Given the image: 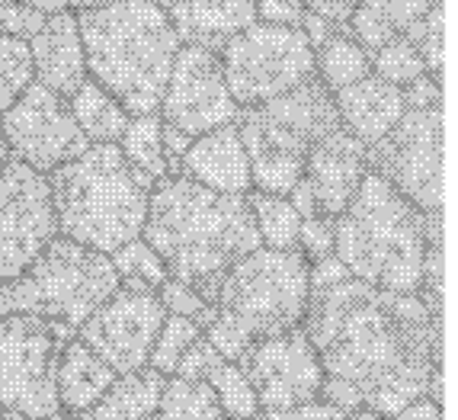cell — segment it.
<instances>
[{
  "label": "cell",
  "instance_id": "cell-47",
  "mask_svg": "<svg viewBox=\"0 0 458 420\" xmlns=\"http://www.w3.org/2000/svg\"><path fill=\"white\" fill-rule=\"evenodd\" d=\"M344 420H391V417H385V414H375V411H369V407H360V411H350Z\"/></svg>",
  "mask_w": 458,
  "mask_h": 420
},
{
  "label": "cell",
  "instance_id": "cell-20",
  "mask_svg": "<svg viewBox=\"0 0 458 420\" xmlns=\"http://www.w3.org/2000/svg\"><path fill=\"white\" fill-rule=\"evenodd\" d=\"M334 107L336 116H340V125L352 138H360L366 148L388 135L401 123V116L407 113L401 87L388 84V81L375 74L362 77V81L344 87V90H336Z\"/></svg>",
  "mask_w": 458,
  "mask_h": 420
},
{
  "label": "cell",
  "instance_id": "cell-27",
  "mask_svg": "<svg viewBox=\"0 0 458 420\" xmlns=\"http://www.w3.org/2000/svg\"><path fill=\"white\" fill-rule=\"evenodd\" d=\"M161 132H164L161 116H131L123 138H119V151H123V158L138 170V174H145L151 184H161L164 176H170L167 161H164Z\"/></svg>",
  "mask_w": 458,
  "mask_h": 420
},
{
  "label": "cell",
  "instance_id": "cell-15",
  "mask_svg": "<svg viewBox=\"0 0 458 420\" xmlns=\"http://www.w3.org/2000/svg\"><path fill=\"white\" fill-rule=\"evenodd\" d=\"M237 103L225 84L218 55L196 46H180L161 97V123L199 138L206 132L231 125L237 119Z\"/></svg>",
  "mask_w": 458,
  "mask_h": 420
},
{
  "label": "cell",
  "instance_id": "cell-48",
  "mask_svg": "<svg viewBox=\"0 0 458 420\" xmlns=\"http://www.w3.org/2000/svg\"><path fill=\"white\" fill-rule=\"evenodd\" d=\"M103 4H113V0H68V10H90V7H103Z\"/></svg>",
  "mask_w": 458,
  "mask_h": 420
},
{
  "label": "cell",
  "instance_id": "cell-17",
  "mask_svg": "<svg viewBox=\"0 0 458 420\" xmlns=\"http://www.w3.org/2000/svg\"><path fill=\"white\" fill-rule=\"evenodd\" d=\"M26 46H30L32 58V81H38L52 93L68 99L87 81L81 30H77V16L71 10L48 13L46 23L38 26V32Z\"/></svg>",
  "mask_w": 458,
  "mask_h": 420
},
{
  "label": "cell",
  "instance_id": "cell-40",
  "mask_svg": "<svg viewBox=\"0 0 458 420\" xmlns=\"http://www.w3.org/2000/svg\"><path fill=\"white\" fill-rule=\"evenodd\" d=\"M346 411L327 405V401H308V405L289 407V411H260L253 420H344Z\"/></svg>",
  "mask_w": 458,
  "mask_h": 420
},
{
  "label": "cell",
  "instance_id": "cell-50",
  "mask_svg": "<svg viewBox=\"0 0 458 420\" xmlns=\"http://www.w3.org/2000/svg\"><path fill=\"white\" fill-rule=\"evenodd\" d=\"M0 420H30V417H23L20 411H10V407H0Z\"/></svg>",
  "mask_w": 458,
  "mask_h": 420
},
{
  "label": "cell",
  "instance_id": "cell-53",
  "mask_svg": "<svg viewBox=\"0 0 458 420\" xmlns=\"http://www.w3.org/2000/svg\"><path fill=\"white\" fill-rule=\"evenodd\" d=\"M0 286H4V283H0Z\"/></svg>",
  "mask_w": 458,
  "mask_h": 420
},
{
  "label": "cell",
  "instance_id": "cell-32",
  "mask_svg": "<svg viewBox=\"0 0 458 420\" xmlns=\"http://www.w3.org/2000/svg\"><path fill=\"white\" fill-rule=\"evenodd\" d=\"M404 36L417 46L423 64H427V74L443 84L445 39H449V10H445V0H436V7L423 16L420 23H413Z\"/></svg>",
  "mask_w": 458,
  "mask_h": 420
},
{
  "label": "cell",
  "instance_id": "cell-49",
  "mask_svg": "<svg viewBox=\"0 0 458 420\" xmlns=\"http://www.w3.org/2000/svg\"><path fill=\"white\" fill-rule=\"evenodd\" d=\"M38 420H84V414H68V411H55L48 417H38Z\"/></svg>",
  "mask_w": 458,
  "mask_h": 420
},
{
  "label": "cell",
  "instance_id": "cell-28",
  "mask_svg": "<svg viewBox=\"0 0 458 420\" xmlns=\"http://www.w3.org/2000/svg\"><path fill=\"white\" fill-rule=\"evenodd\" d=\"M151 420H225V414L206 382H186L170 375Z\"/></svg>",
  "mask_w": 458,
  "mask_h": 420
},
{
  "label": "cell",
  "instance_id": "cell-41",
  "mask_svg": "<svg viewBox=\"0 0 458 420\" xmlns=\"http://www.w3.org/2000/svg\"><path fill=\"white\" fill-rule=\"evenodd\" d=\"M404 107L407 109H423V107H436V103H443V84L433 81L429 74L417 77L413 84H407L404 90Z\"/></svg>",
  "mask_w": 458,
  "mask_h": 420
},
{
  "label": "cell",
  "instance_id": "cell-51",
  "mask_svg": "<svg viewBox=\"0 0 458 420\" xmlns=\"http://www.w3.org/2000/svg\"><path fill=\"white\" fill-rule=\"evenodd\" d=\"M10 158V148H7V138H4V129H0V164Z\"/></svg>",
  "mask_w": 458,
  "mask_h": 420
},
{
  "label": "cell",
  "instance_id": "cell-30",
  "mask_svg": "<svg viewBox=\"0 0 458 420\" xmlns=\"http://www.w3.org/2000/svg\"><path fill=\"white\" fill-rule=\"evenodd\" d=\"M206 385L215 391L218 398V407L228 420H253L260 414V405H257V395H253L247 375L241 373L237 363H228V359H218V366L208 373Z\"/></svg>",
  "mask_w": 458,
  "mask_h": 420
},
{
  "label": "cell",
  "instance_id": "cell-4",
  "mask_svg": "<svg viewBox=\"0 0 458 420\" xmlns=\"http://www.w3.org/2000/svg\"><path fill=\"white\" fill-rule=\"evenodd\" d=\"M58 235L97 253L141 237L154 184L123 158L119 145H87L48 174Z\"/></svg>",
  "mask_w": 458,
  "mask_h": 420
},
{
  "label": "cell",
  "instance_id": "cell-54",
  "mask_svg": "<svg viewBox=\"0 0 458 420\" xmlns=\"http://www.w3.org/2000/svg\"><path fill=\"white\" fill-rule=\"evenodd\" d=\"M225 420H228V417H225Z\"/></svg>",
  "mask_w": 458,
  "mask_h": 420
},
{
  "label": "cell",
  "instance_id": "cell-31",
  "mask_svg": "<svg viewBox=\"0 0 458 420\" xmlns=\"http://www.w3.org/2000/svg\"><path fill=\"white\" fill-rule=\"evenodd\" d=\"M199 337H202V328H199L196 321L180 318V314H167L161 330H157V340H154V347H151V356H148V369H154V373H161L164 379H170V375L176 373V366H180L183 353L196 344Z\"/></svg>",
  "mask_w": 458,
  "mask_h": 420
},
{
  "label": "cell",
  "instance_id": "cell-37",
  "mask_svg": "<svg viewBox=\"0 0 458 420\" xmlns=\"http://www.w3.org/2000/svg\"><path fill=\"white\" fill-rule=\"evenodd\" d=\"M46 23V16L32 7H23L20 0H0V39H23L30 42Z\"/></svg>",
  "mask_w": 458,
  "mask_h": 420
},
{
  "label": "cell",
  "instance_id": "cell-12",
  "mask_svg": "<svg viewBox=\"0 0 458 420\" xmlns=\"http://www.w3.org/2000/svg\"><path fill=\"white\" fill-rule=\"evenodd\" d=\"M0 129L7 138L10 158L46 176L87 148V138L77 129L68 99L38 81H32L16 97L7 113H0Z\"/></svg>",
  "mask_w": 458,
  "mask_h": 420
},
{
  "label": "cell",
  "instance_id": "cell-9",
  "mask_svg": "<svg viewBox=\"0 0 458 420\" xmlns=\"http://www.w3.org/2000/svg\"><path fill=\"white\" fill-rule=\"evenodd\" d=\"M225 84L241 109L283 97L314 77V48L301 30L253 23L218 52Z\"/></svg>",
  "mask_w": 458,
  "mask_h": 420
},
{
  "label": "cell",
  "instance_id": "cell-5",
  "mask_svg": "<svg viewBox=\"0 0 458 420\" xmlns=\"http://www.w3.org/2000/svg\"><path fill=\"white\" fill-rule=\"evenodd\" d=\"M334 257L360 283L417 296L427 257V215L369 170L352 202L334 219Z\"/></svg>",
  "mask_w": 458,
  "mask_h": 420
},
{
  "label": "cell",
  "instance_id": "cell-35",
  "mask_svg": "<svg viewBox=\"0 0 458 420\" xmlns=\"http://www.w3.org/2000/svg\"><path fill=\"white\" fill-rule=\"evenodd\" d=\"M157 298H161V305L167 314H180V318H190L196 321L199 328L206 330L215 318V305H208L206 298L199 296L192 286L180 283V279H167V283L157 289Z\"/></svg>",
  "mask_w": 458,
  "mask_h": 420
},
{
  "label": "cell",
  "instance_id": "cell-1",
  "mask_svg": "<svg viewBox=\"0 0 458 420\" xmlns=\"http://www.w3.org/2000/svg\"><path fill=\"white\" fill-rule=\"evenodd\" d=\"M301 330L324 369L321 401L394 417L417 398L443 405V308L360 279L311 292Z\"/></svg>",
  "mask_w": 458,
  "mask_h": 420
},
{
  "label": "cell",
  "instance_id": "cell-19",
  "mask_svg": "<svg viewBox=\"0 0 458 420\" xmlns=\"http://www.w3.org/2000/svg\"><path fill=\"white\" fill-rule=\"evenodd\" d=\"M180 46H196L206 52H222L231 39L257 23L253 0H180L167 10Z\"/></svg>",
  "mask_w": 458,
  "mask_h": 420
},
{
  "label": "cell",
  "instance_id": "cell-22",
  "mask_svg": "<svg viewBox=\"0 0 458 420\" xmlns=\"http://www.w3.org/2000/svg\"><path fill=\"white\" fill-rule=\"evenodd\" d=\"M433 7L436 0H360L346 30L366 52H378L385 42L420 23Z\"/></svg>",
  "mask_w": 458,
  "mask_h": 420
},
{
  "label": "cell",
  "instance_id": "cell-36",
  "mask_svg": "<svg viewBox=\"0 0 458 420\" xmlns=\"http://www.w3.org/2000/svg\"><path fill=\"white\" fill-rule=\"evenodd\" d=\"M308 263H318L324 257H334V219L314 215V219H301L298 228V247H295Z\"/></svg>",
  "mask_w": 458,
  "mask_h": 420
},
{
  "label": "cell",
  "instance_id": "cell-34",
  "mask_svg": "<svg viewBox=\"0 0 458 420\" xmlns=\"http://www.w3.org/2000/svg\"><path fill=\"white\" fill-rule=\"evenodd\" d=\"M32 84V58L23 39H0V113Z\"/></svg>",
  "mask_w": 458,
  "mask_h": 420
},
{
  "label": "cell",
  "instance_id": "cell-52",
  "mask_svg": "<svg viewBox=\"0 0 458 420\" xmlns=\"http://www.w3.org/2000/svg\"><path fill=\"white\" fill-rule=\"evenodd\" d=\"M151 4H154V7H161L164 13H167L170 7H176V4H180V0H151Z\"/></svg>",
  "mask_w": 458,
  "mask_h": 420
},
{
  "label": "cell",
  "instance_id": "cell-26",
  "mask_svg": "<svg viewBox=\"0 0 458 420\" xmlns=\"http://www.w3.org/2000/svg\"><path fill=\"white\" fill-rule=\"evenodd\" d=\"M247 206H250L253 225H257V235H260V247H269V251H295L301 215L292 209L289 199L250 190L247 193Z\"/></svg>",
  "mask_w": 458,
  "mask_h": 420
},
{
  "label": "cell",
  "instance_id": "cell-29",
  "mask_svg": "<svg viewBox=\"0 0 458 420\" xmlns=\"http://www.w3.org/2000/svg\"><path fill=\"white\" fill-rule=\"evenodd\" d=\"M109 263H113L115 276H119V286H129V289L157 292L167 283L164 260L141 237H135V241H129V244H123L119 251L109 253Z\"/></svg>",
  "mask_w": 458,
  "mask_h": 420
},
{
  "label": "cell",
  "instance_id": "cell-46",
  "mask_svg": "<svg viewBox=\"0 0 458 420\" xmlns=\"http://www.w3.org/2000/svg\"><path fill=\"white\" fill-rule=\"evenodd\" d=\"M20 4H23V7H32L36 13H42V16L68 10V0H20Z\"/></svg>",
  "mask_w": 458,
  "mask_h": 420
},
{
  "label": "cell",
  "instance_id": "cell-16",
  "mask_svg": "<svg viewBox=\"0 0 458 420\" xmlns=\"http://www.w3.org/2000/svg\"><path fill=\"white\" fill-rule=\"evenodd\" d=\"M369 174L366 145L346 129L330 132L308 151L305 184L311 186L314 206L324 219H336L352 202L360 184Z\"/></svg>",
  "mask_w": 458,
  "mask_h": 420
},
{
  "label": "cell",
  "instance_id": "cell-25",
  "mask_svg": "<svg viewBox=\"0 0 458 420\" xmlns=\"http://www.w3.org/2000/svg\"><path fill=\"white\" fill-rule=\"evenodd\" d=\"M369 74H372V52H366L350 36L346 26L314 48V77L330 93L344 90V87L356 84V81H362Z\"/></svg>",
  "mask_w": 458,
  "mask_h": 420
},
{
  "label": "cell",
  "instance_id": "cell-45",
  "mask_svg": "<svg viewBox=\"0 0 458 420\" xmlns=\"http://www.w3.org/2000/svg\"><path fill=\"white\" fill-rule=\"evenodd\" d=\"M391 420H443V405L423 395L417 401H411L407 407H401Z\"/></svg>",
  "mask_w": 458,
  "mask_h": 420
},
{
  "label": "cell",
  "instance_id": "cell-8",
  "mask_svg": "<svg viewBox=\"0 0 458 420\" xmlns=\"http://www.w3.org/2000/svg\"><path fill=\"white\" fill-rule=\"evenodd\" d=\"M74 328L36 314L0 318V407L38 420L58 411L55 373Z\"/></svg>",
  "mask_w": 458,
  "mask_h": 420
},
{
  "label": "cell",
  "instance_id": "cell-7",
  "mask_svg": "<svg viewBox=\"0 0 458 420\" xmlns=\"http://www.w3.org/2000/svg\"><path fill=\"white\" fill-rule=\"evenodd\" d=\"M115 289L119 276L106 253L58 235L23 276L0 286V318L36 314L77 330Z\"/></svg>",
  "mask_w": 458,
  "mask_h": 420
},
{
  "label": "cell",
  "instance_id": "cell-44",
  "mask_svg": "<svg viewBox=\"0 0 458 420\" xmlns=\"http://www.w3.org/2000/svg\"><path fill=\"white\" fill-rule=\"evenodd\" d=\"M161 138H164V161H167V174L180 176V161H183V154H186V148H190L192 138L183 135L180 129H170V125H164Z\"/></svg>",
  "mask_w": 458,
  "mask_h": 420
},
{
  "label": "cell",
  "instance_id": "cell-13",
  "mask_svg": "<svg viewBox=\"0 0 458 420\" xmlns=\"http://www.w3.org/2000/svg\"><path fill=\"white\" fill-rule=\"evenodd\" d=\"M164 318L167 312H164L157 292L119 286L77 328V340L90 347L106 366H113L115 375L138 373L148 366Z\"/></svg>",
  "mask_w": 458,
  "mask_h": 420
},
{
  "label": "cell",
  "instance_id": "cell-18",
  "mask_svg": "<svg viewBox=\"0 0 458 420\" xmlns=\"http://www.w3.org/2000/svg\"><path fill=\"white\" fill-rule=\"evenodd\" d=\"M180 176L212 193L247 196L253 190L250 164H247V151L241 135H237V125L231 123L192 138L183 161H180Z\"/></svg>",
  "mask_w": 458,
  "mask_h": 420
},
{
  "label": "cell",
  "instance_id": "cell-42",
  "mask_svg": "<svg viewBox=\"0 0 458 420\" xmlns=\"http://www.w3.org/2000/svg\"><path fill=\"white\" fill-rule=\"evenodd\" d=\"M356 7H360V0H305L308 13L321 16V20H327L334 26L350 23V16L356 13Z\"/></svg>",
  "mask_w": 458,
  "mask_h": 420
},
{
  "label": "cell",
  "instance_id": "cell-38",
  "mask_svg": "<svg viewBox=\"0 0 458 420\" xmlns=\"http://www.w3.org/2000/svg\"><path fill=\"white\" fill-rule=\"evenodd\" d=\"M218 359H225V356L215 350V347L206 340V334H202L196 344L183 353V359H180V366H176L174 375L176 379H186V382H206L208 373L218 366Z\"/></svg>",
  "mask_w": 458,
  "mask_h": 420
},
{
  "label": "cell",
  "instance_id": "cell-43",
  "mask_svg": "<svg viewBox=\"0 0 458 420\" xmlns=\"http://www.w3.org/2000/svg\"><path fill=\"white\" fill-rule=\"evenodd\" d=\"M344 279H350V273H346V267L336 257L318 260V263H311V270H308V283H311V292L327 289V286L344 283Z\"/></svg>",
  "mask_w": 458,
  "mask_h": 420
},
{
  "label": "cell",
  "instance_id": "cell-11",
  "mask_svg": "<svg viewBox=\"0 0 458 420\" xmlns=\"http://www.w3.org/2000/svg\"><path fill=\"white\" fill-rule=\"evenodd\" d=\"M55 237L48 176L7 158L0 164V283L23 276Z\"/></svg>",
  "mask_w": 458,
  "mask_h": 420
},
{
  "label": "cell",
  "instance_id": "cell-39",
  "mask_svg": "<svg viewBox=\"0 0 458 420\" xmlns=\"http://www.w3.org/2000/svg\"><path fill=\"white\" fill-rule=\"evenodd\" d=\"M253 10H257V23L289 26V30H298L308 13L305 0H253Z\"/></svg>",
  "mask_w": 458,
  "mask_h": 420
},
{
  "label": "cell",
  "instance_id": "cell-23",
  "mask_svg": "<svg viewBox=\"0 0 458 420\" xmlns=\"http://www.w3.org/2000/svg\"><path fill=\"white\" fill-rule=\"evenodd\" d=\"M164 382L167 379L148 366L138 373L115 375V382L99 398L97 407L84 414V420H151L161 401Z\"/></svg>",
  "mask_w": 458,
  "mask_h": 420
},
{
  "label": "cell",
  "instance_id": "cell-10",
  "mask_svg": "<svg viewBox=\"0 0 458 420\" xmlns=\"http://www.w3.org/2000/svg\"><path fill=\"white\" fill-rule=\"evenodd\" d=\"M369 170L423 215L443 212V103L407 109L401 123L366 148Z\"/></svg>",
  "mask_w": 458,
  "mask_h": 420
},
{
  "label": "cell",
  "instance_id": "cell-33",
  "mask_svg": "<svg viewBox=\"0 0 458 420\" xmlns=\"http://www.w3.org/2000/svg\"><path fill=\"white\" fill-rule=\"evenodd\" d=\"M372 74L404 90L417 77L427 74V64H423L420 52H417V46H413L411 39L394 36L378 52H372Z\"/></svg>",
  "mask_w": 458,
  "mask_h": 420
},
{
  "label": "cell",
  "instance_id": "cell-6",
  "mask_svg": "<svg viewBox=\"0 0 458 420\" xmlns=\"http://www.w3.org/2000/svg\"><path fill=\"white\" fill-rule=\"evenodd\" d=\"M298 251L257 247L222 276L215 318L202 334L228 363H237L257 340L285 334L305 318L311 283Z\"/></svg>",
  "mask_w": 458,
  "mask_h": 420
},
{
  "label": "cell",
  "instance_id": "cell-24",
  "mask_svg": "<svg viewBox=\"0 0 458 420\" xmlns=\"http://www.w3.org/2000/svg\"><path fill=\"white\" fill-rule=\"evenodd\" d=\"M68 107L77 129L84 132L87 145H119V138H123L125 125L131 119L103 87L93 84L90 77L71 93Z\"/></svg>",
  "mask_w": 458,
  "mask_h": 420
},
{
  "label": "cell",
  "instance_id": "cell-3",
  "mask_svg": "<svg viewBox=\"0 0 458 420\" xmlns=\"http://www.w3.org/2000/svg\"><path fill=\"white\" fill-rule=\"evenodd\" d=\"M87 77L129 116H157L180 39L151 0H113L77 10Z\"/></svg>",
  "mask_w": 458,
  "mask_h": 420
},
{
  "label": "cell",
  "instance_id": "cell-14",
  "mask_svg": "<svg viewBox=\"0 0 458 420\" xmlns=\"http://www.w3.org/2000/svg\"><path fill=\"white\" fill-rule=\"evenodd\" d=\"M260 411H289L321 398L324 369L301 324L285 334L257 340L237 359Z\"/></svg>",
  "mask_w": 458,
  "mask_h": 420
},
{
  "label": "cell",
  "instance_id": "cell-21",
  "mask_svg": "<svg viewBox=\"0 0 458 420\" xmlns=\"http://www.w3.org/2000/svg\"><path fill=\"white\" fill-rule=\"evenodd\" d=\"M115 382L113 366H106L90 347L81 340H71L58 359L55 373V395H58V411L68 414H87L97 407V401L109 391Z\"/></svg>",
  "mask_w": 458,
  "mask_h": 420
},
{
  "label": "cell",
  "instance_id": "cell-2",
  "mask_svg": "<svg viewBox=\"0 0 458 420\" xmlns=\"http://www.w3.org/2000/svg\"><path fill=\"white\" fill-rule=\"evenodd\" d=\"M141 241L164 260L167 279L192 286L208 305L218 298L222 276L260 247L247 196L212 193L186 176L154 184Z\"/></svg>",
  "mask_w": 458,
  "mask_h": 420
}]
</instances>
